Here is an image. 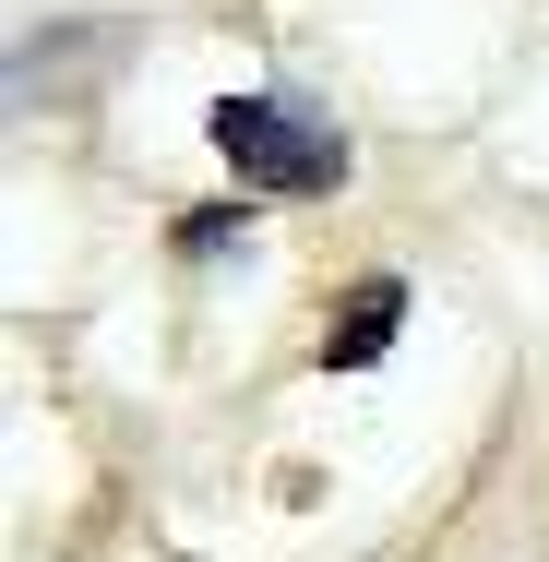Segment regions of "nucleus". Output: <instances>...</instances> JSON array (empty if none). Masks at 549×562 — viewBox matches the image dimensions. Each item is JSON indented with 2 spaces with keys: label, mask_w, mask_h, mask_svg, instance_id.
<instances>
[{
  "label": "nucleus",
  "mask_w": 549,
  "mask_h": 562,
  "mask_svg": "<svg viewBox=\"0 0 549 562\" xmlns=\"http://www.w3.org/2000/svg\"><path fill=\"white\" fill-rule=\"evenodd\" d=\"M394 336H407V276H358L323 312V371H370Z\"/></svg>",
  "instance_id": "2"
},
{
  "label": "nucleus",
  "mask_w": 549,
  "mask_h": 562,
  "mask_svg": "<svg viewBox=\"0 0 549 562\" xmlns=\"http://www.w3.org/2000/svg\"><path fill=\"white\" fill-rule=\"evenodd\" d=\"M204 144L239 168V192H263V204H311V192L346 180V132H323V120L287 109V97H216L204 109Z\"/></svg>",
  "instance_id": "1"
},
{
  "label": "nucleus",
  "mask_w": 549,
  "mask_h": 562,
  "mask_svg": "<svg viewBox=\"0 0 549 562\" xmlns=\"http://www.w3.org/2000/svg\"><path fill=\"white\" fill-rule=\"evenodd\" d=\"M168 239H180V263H216L227 239H251V204H204V216H180Z\"/></svg>",
  "instance_id": "3"
}]
</instances>
